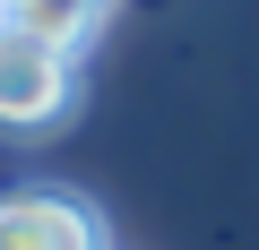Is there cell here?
Returning <instances> with one entry per match:
<instances>
[{"mask_svg":"<svg viewBox=\"0 0 259 250\" xmlns=\"http://www.w3.org/2000/svg\"><path fill=\"white\" fill-rule=\"evenodd\" d=\"M78 52L0 26V138H52L78 112Z\"/></svg>","mask_w":259,"mask_h":250,"instance_id":"cell-1","label":"cell"},{"mask_svg":"<svg viewBox=\"0 0 259 250\" xmlns=\"http://www.w3.org/2000/svg\"><path fill=\"white\" fill-rule=\"evenodd\" d=\"M0 250H112V224L87 190H0Z\"/></svg>","mask_w":259,"mask_h":250,"instance_id":"cell-2","label":"cell"},{"mask_svg":"<svg viewBox=\"0 0 259 250\" xmlns=\"http://www.w3.org/2000/svg\"><path fill=\"white\" fill-rule=\"evenodd\" d=\"M112 9H121V0H0V26L44 35V43H61V52H87Z\"/></svg>","mask_w":259,"mask_h":250,"instance_id":"cell-3","label":"cell"}]
</instances>
